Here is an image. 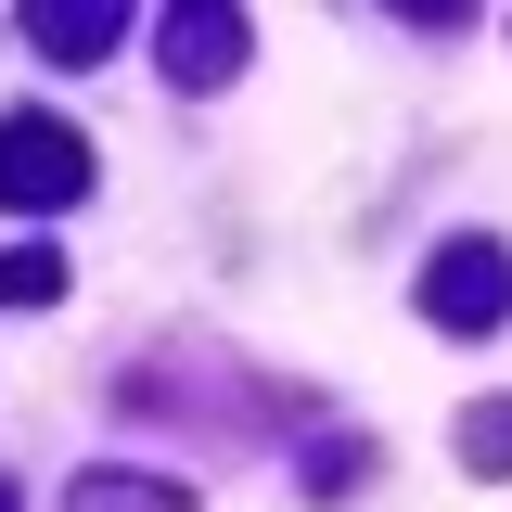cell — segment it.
Here are the masks:
<instances>
[{"mask_svg":"<svg viewBox=\"0 0 512 512\" xmlns=\"http://www.w3.org/2000/svg\"><path fill=\"white\" fill-rule=\"evenodd\" d=\"M423 320H436V333H500L512 320V244H487V231L436 244L423 256Z\"/></svg>","mask_w":512,"mask_h":512,"instance_id":"obj_1","label":"cell"},{"mask_svg":"<svg viewBox=\"0 0 512 512\" xmlns=\"http://www.w3.org/2000/svg\"><path fill=\"white\" fill-rule=\"evenodd\" d=\"M90 192V141L64 116H13L0 128V205H26V218H64Z\"/></svg>","mask_w":512,"mask_h":512,"instance_id":"obj_2","label":"cell"},{"mask_svg":"<svg viewBox=\"0 0 512 512\" xmlns=\"http://www.w3.org/2000/svg\"><path fill=\"white\" fill-rule=\"evenodd\" d=\"M26 39H39L52 64H116L128 0H26Z\"/></svg>","mask_w":512,"mask_h":512,"instance_id":"obj_3","label":"cell"},{"mask_svg":"<svg viewBox=\"0 0 512 512\" xmlns=\"http://www.w3.org/2000/svg\"><path fill=\"white\" fill-rule=\"evenodd\" d=\"M231 64H244V13H231V0H192L180 26H167V77H180V90H218Z\"/></svg>","mask_w":512,"mask_h":512,"instance_id":"obj_4","label":"cell"},{"mask_svg":"<svg viewBox=\"0 0 512 512\" xmlns=\"http://www.w3.org/2000/svg\"><path fill=\"white\" fill-rule=\"evenodd\" d=\"M52 295H64V256L52 244H13V256H0V308H52Z\"/></svg>","mask_w":512,"mask_h":512,"instance_id":"obj_5","label":"cell"},{"mask_svg":"<svg viewBox=\"0 0 512 512\" xmlns=\"http://www.w3.org/2000/svg\"><path fill=\"white\" fill-rule=\"evenodd\" d=\"M461 461L474 474H512V397H474L461 410Z\"/></svg>","mask_w":512,"mask_h":512,"instance_id":"obj_6","label":"cell"},{"mask_svg":"<svg viewBox=\"0 0 512 512\" xmlns=\"http://www.w3.org/2000/svg\"><path fill=\"white\" fill-rule=\"evenodd\" d=\"M77 512H192L180 487H128V474H90V487H77Z\"/></svg>","mask_w":512,"mask_h":512,"instance_id":"obj_7","label":"cell"},{"mask_svg":"<svg viewBox=\"0 0 512 512\" xmlns=\"http://www.w3.org/2000/svg\"><path fill=\"white\" fill-rule=\"evenodd\" d=\"M397 13H423V26H461V13H474V0H397Z\"/></svg>","mask_w":512,"mask_h":512,"instance_id":"obj_8","label":"cell"},{"mask_svg":"<svg viewBox=\"0 0 512 512\" xmlns=\"http://www.w3.org/2000/svg\"><path fill=\"white\" fill-rule=\"evenodd\" d=\"M0 512H13V487H0Z\"/></svg>","mask_w":512,"mask_h":512,"instance_id":"obj_9","label":"cell"}]
</instances>
